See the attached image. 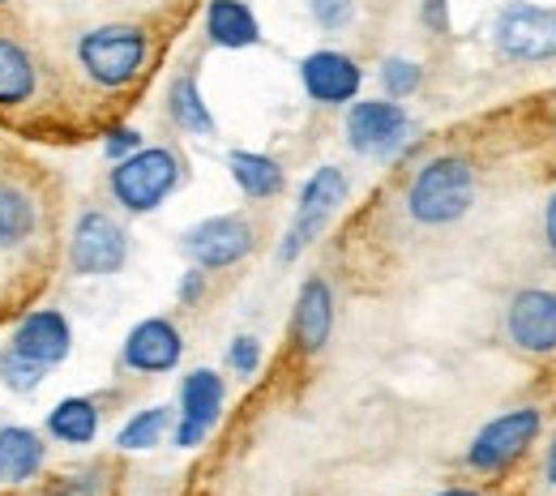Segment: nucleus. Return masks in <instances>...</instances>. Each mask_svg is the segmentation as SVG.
I'll return each instance as SVG.
<instances>
[{"mask_svg": "<svg viewBox=\"0 0 556 496\" xmlns=\"http://www.w3.org/2000/svg\"><path fill=\"white\" fill-rule=\"evenodd\" d=\"M412 116L394 99H359L348 107V145L364 158H390L407 145Z\"/></svg>", "mask_w": 556, "mask_h": 496, "instance_id": "obj_8", "label": "nucleus"}, {"mask_svg": "<svg viewBox=\"0 0 556 496\" xmlns=\"http://www.w3.org/2000/svg\"><path fill=\"white\" fill-rule=\"evenodd\" d=\"M70 347H73V330L70 321H65V313H56V308H39V313L22 317L17 330H13V352L35 359V364H43V368L61 364L70 355Z\"/></svg>", "mask_w": 556, "mask_h": 496, "instance_id": "obj_15", "label": "nucleus"}, {"mask_svg": "<svg viewBox=\"0 0 556 496\" xmlns=\"http://www.w3.org/2000/svg\"><path fill=\"white\" fill-rule=\"evenodd\" d=\"M39 231V206L35 198L13 185V180H0V253H13L22 244H30Z\"/></svg>", "mask_w": 556, "mask_h": 496, "instance_id": "obj_18", "label": "nucleus"}, {"mask_svg": "<svg viewBox=\"0 0 556 496\" xmlns=\"http://www.w3.org/2000/svg\"><path fill=\"white\" fill-rule=\"evenodd\" d=\"M544 240H548V249L556 253V193L548 198V206H544Z\"/></svg>", "mask_w": 556, "mask_h": 496, "instance_id": "obj_31", "label": "nucleus"}, {"mask_svg": "<svg viewBox=\"0 0 556 496\" xmlns=\"http://www.w3.org/2000/svg\"><path fill=\"white\" fill-rule=\"evenodd\" d=\"M544 480H548V488H556V432L548 441V454H544Z\"/></svg>", "mask_w": 556, "mask_h": 496, "instance_id": "obj_32", "label": "nucleus"}, {"mask_svg": "<svg viewBox=\"0 0 556 496\" xmlns=\"http://www.w3.org/2000/svg\"><path fill=\"white\" fill-rule=\"evenodd\" d=\"M359 81L364 69L351 61L348 52H334V48H321V52H308L300 61V86L313 103L321 107H343L359 99Z\"/></svg>", "mask_w": 556, "mask_h": 496, "instance_id": "obj_12", "label": "nucleus"}, {"mask_svg": "<svg viewBox=\"0 0 556 496\" xmlns=\"http://www.w3.org/2000/svg\"><path fill=\"white\" fill-rule=\"evenodd\" d=\"M202 295H206V275L193 266V270L180 279V304H198Z\"/></svg>", "mask_w": 556, "mask_h": 496, "instance_id": "obj_30", "label": "nucleus"}, {"mask_svg": "<svg viewBox=\"0 0 556 496\" xmlns=\"http://www.w3.org/2000/svg\"><path fill=\"white\" fill-rule=\"evenodd\" d=\"M334 334V291L326 279H304L291 308V339L304 355H317Z\"/></svg>", "mask_w": 556, "mask_h": 496, "instance_id": "obj_14", "label": "nucleus"}, {"mask_svg": "<svg viewBox=\"0 0 556 496\" xmlns=\"http://www.w3.org/2000/svg\"><path fill=\"white\" fill-rule=\"evenodd\" d=\"M505 334L518 352L556 355V291L522 287L505 308Z\"/></svg>", "mask_w": 556, "mask_h": 496, "instance_id": "obj_10", "label": "nucleus"}, {"mask_svg": "<svg viewBox=\"0 0 556 496\" xmlns=\"http://www.w3.org/2000/svg\"><path fill=\"white\" fill-rule=\"evenodd\" d=\"M172 428V407H146L138 411L129 424L116 432V445L121 449H129V454H138V449H154L159 441H163V432Z\"/></svg>", "mask_w": 556, "mask_h": 496, "instance_id": "obj_23", "label": "nucleus"}, {"mask_svg": "<svg viewBox=\"0 0 556 496\" xmlns=\"http://www.w3.org/2000/svg\"><path fill=\"white\" fill-rule=\"evenodd\" d=\"M35 90H39L35 56L17 39L0 35V107H22L35 99Z\"/></svg>", "mask_w": 556, "mask_h": 496, "instance_id": "obj_19", "label": "nucleus"}, {"mask_svg": "<svg viewBox=\"0 0 556 496\" xmlns=\"http://www.w3.org/2000/svg\"><path fill=\"white\" fill-rule=\"evenodd\" d=\"M377 77H381V90H386V99L403 103V99H412V94L419 90V81H424V69H419L416 61H407V56H386Z\"/></svg>", "mask_w": 556, "mask_h": 496, "instance_id": "obj_24", "label": "nucleus"}, {"mask_svg": "<svg viewBox=\"0 0 556 496\" xmlns=\"http://www.w3.org/2000/svg\"><path fill=\"white\" fill-rule=\"evenodd\" d=\"M112 198L129 214L159 211L180 185V158L167 145H141L112 167Z\"/></svg>", "mask_w": 556, "mask_h": 496, "instance_id": "obj_3", "label": "nucleus"}, {"mask_svg": "<svg viewBox=\"0 0 556 496\" xmlns=\"http://www.w3.org/2000/svg\"><path fill=\"white\" fill-rule=\"evenodd\" d=\"M206 39L214 48L240 52L262 43V22L244 0H210L206 4Z\"/></svg>", "mask_w": 556, "mask_h": 496, "instance_id": "obj_16", "label": "nucleus"}, {"mask_svg": "<svg viewBox=\"0 0 556 496\" xmlns=\"http://www.w3.org/2000/svg\"><path fill=\"white\" fill-rule=\"evenodd\" d=\"M471 206H476V167L463 154L428 158L407 185V214L419 227L458 222Z\"/></svg>", "mask_w": 556, "mask_h": 496, "instance_id": "obj_1", "label": "nucleus"}, {"mask_svg": "<svg viewBox=\"0 0 556 496\" xmlns=\"http://www.w3.org/2000/svg\"><path fill=\"white\" fill-rule=\"evenodd\" d=\"M129 257V236L125 227L103 211H86L73 227L70 240V270L81 279H108L125 266Z\"/></svg>", "mask_w": 556, "mask_h": 496, "instance_id": "obj_7", "label": "nucleus"}, {"mask_svg": "<svg viewBox=\"0 0 556 496\" xmlns=\"http://www.w3.org/2000/svg\"><path fill=\"white\" fill-rule=\"evenodd\" d=\"M437 496H480L476 488H445V493H437Z\"/></svg>", "mask_w": 556, "mask_h": 496, "instance_id": "obj_33", "label": "nucleus"}, {"mask_svg": "<svg viewBox=\"0 0 556 496\" xmlns=\"http://www.w3.org/2000/svg\"><path fill=\"white\" fill-rule=\"evenodd\" d=\"M180 355H185V339H180L176 321H167V317H146L125 339V368L146 372V377L172 372L180 364Z\"/></svg>", "mask_w": 556, "mask_h": 496, "instance_id": "obj_13", "label": "nucleus"}, {"mask_svg": "<svg viewBox=\"0 0 556 496\" xmlns=\"http://www.w3.org/2000/svg\"><path fill=\"white\" fill-rule=\"evenodd\" d=\"M540 432H544L540 407L505 411V416L488 420V424L476 432V441H471V449H467V467L480 471V475H496V471L514 467V462L535 445Z\"/></svg>", "mask_w": 556, "mask_h": 496, "instance_id": "obj_6", "label": "nucleus"}, {"mask_svg": "<svg viewBox=\"0 0 556 496\" xmlns=\"http://www.w3.org/2000/svg\"><path fill=\"white\" fill-rule=\"evenodd\" d=\"M227 364H231V372H236V377H253V372L262 368V343H257L253 334L231 339V347H227Z\"/></svg>", "mask_w": 556, "mask_h": 496, "instance_id": "obj_27", "label": "nucleus"}, {"mask_svg": "<svg viewBox=\"0 0 556 496\" xmlns=\"http://www.w3.org/2000/svg\"><path fill=\"white\" fill-rule=\"evenodd\" d=\"M167 116L189 138H214V116H210L206 99H202V86H198L193 73H180L167 86Z\"/></svg>", "mask_w": 556, "mask_h": 496, "instance_id": "obj_21", "label": "nucleus"}, {"mask_svg": "<svg viewBox=\"0 0 556 496\" xmlns=\"http://www.w3.org/2000/svg\"><path fill=\"white\" fill-rule=\"evenodd\" d=\"M103 150H108V158H112V163H121V158H129L134 150H141V133L138 129H129V125H121V129H112V133H108Z\"/></svg>", "mask_w": 556, "mask_h": 496, "instance_id": "obj_28", "label": "nucleus"}, {"mask_svg": "<svg viewBox=\"0 0 556 496\" xmlns=\"http://www.w3.org/2000/svg\"><path fill=\"white\" fill-rule=\"evenodd\" d=\"M43 364H35V359H26V355H17L13 347L0 355V381L9 385V390H17V394H30L39 381H43Z\"/></svg>", "mask_w": 556, "mask_h": 496, "instance_id": "obj_25", "label": "nucleus"}, {"mask_svg": "<svg viewBox=\"0 0 556 496\" xmlns=\"http://www.w3.org/2000/svg\"><path fill=\"white\" fill-rule=\"evenodd\" d=\"M348 202V176L339 171V167H317L308 180H304V189H300V206L291 214V227H287V236H282V244H278V262H295L321 231H326V222L339 214V206Z\"/></svg>", "mask_w": 556, "mask_h": 496, "instance_id": "obj_5", "label": "nucleus"}, {"mask_svg": "<svg viewBox=\"0 0 556 496\" xmlns=\"http://www.w3.org/2000/svg\"><path fill=\"white\" fill-rule=\"evenodd\" d=\"M257 236L244 214H214L185 231V253L198 270H227L253 253Z\"/></svg>", "mask_w": 556, "mask_h": 496, "instance_id": "obj_9", "label": "nucleus"}, {"mask_svg": "<svg viewBox=\"0 0 556 496\" xmlns=\"http://www.w3.org/2000/svg\"><path fill=\"white\" fill-rule=\"evenodd\" d=\"M492 48L509 65H544L556 61V9L509 0L492 22Z\"/></svg>", "mask_w": 556, "mask_h": 496, "instance_id": "obj_4", "label": "nucleus"}, {"mask_svg": "<svg viewBox=\"0 0 556 496\" xmlns=\"http://www.w3.org/2000/svg\"><path fill=\"white\" fill-rule=\"evenodd\" d=\"M223 398L227 385L214 368H193L180 385V411H176V445L180 449H198L210 436V428L223 416Z\"/></svg>", "mask_w": 556, "mask_h": 496, "instance_id": "obj_11", "label": "nucleus"}, {"mask_svg": "<svg viewBox=\"0 0 556 496\" xmlns=\"http://www.w3.org/2000/svg\"><path fill=\"white\" fill-rule=\"evenodd\" d=\"M43 467V441L39 432L22 424H9L0 428V480L4 484H26L35 480Z\"/></svg>", "mask_w": 556, "mask_h": 496, "instance_id": "obj_20", "label": "nucleus"}, {"mask_svg": "<svg viewBox=\"0 0 556 496\" xmlns=\"http://www.w3.org/2000/svg\"><path fill=\"white\" fill-rule=\"evenodd\" d=\"M424 26L437 30V35H445L450 30V4L445 0H424Z\"/></svg>", "mask_w": 556, "mask_h": 496, "instance_id": "obj_29", "label": "nucleus"}, {"mask_svg": "<svg viewBox=\"0 0 556 496\" xmlns=\"http://www.w3.org/2000/svg\"><path fill=\"white\" fill-rule=\"evenodd\" d=\"M0 4H9V0H0Z\"/></svg>", "mask_w": 556, "mask_h": 496, "instance_id": "obj_34", "label": "nucleus"}, {"mask_svg": "<svg viewBox=\"0 0 556 496\" xmlns=\"http://www.w3.org/2000/svg\"><path fill=\"white\" fill-rule=\"evenodd\" d=\"M48 432L65 445H90L99 432V407L90 398H61L48 411Z\"/></svg>", "mask_w": 556, "mask_h": 496, "instance_id": "obj_22", "label": "nucleus"}, {"mask_svg": "<svg viewBox=\"0 0 556 496\" xmlns=\"http://www.w3.org/2000/svg\"><path fill=\"white\" fill-rule=\"evenodd\" d=\"M150 56V35L134 22H108L77 39V65L99 90H121Z\"/></svg>", "mask_w": 556, "mask_h": 496, "instance_id": "obj_2", "label": "nucleus"}, {"mask_svg": "<svg viewBox=\"0 0 556 496\" xmlns=\"http://www.w3.org/2000/svg\"><path fill=\"white\" fill-rule=\"evenodd\" d=\"M227 167H231L236 189H240L244 198H253V202H270V198L282 193V185H287L278 158L257 154V150H231V154H227Z\"/></svg>", "mask_w": 556, "mask_h": 496, "instance_id": "obj_17", "label": "nucleus"}, {"mask_svg": "<svg viewBox=\"0 0 556 496\" xmlns=\"http://www.w3.org/2000/svg\"><path fill=\"white\" fill-rule=\"evenodd\" d=\"M308 13L321 30H348L351 17H355V0H308Z\"/></svg>", "mask_w": 556, "mask_h": 496, "instance_id": "obj_26", "label": "nucleus"}]
</instances>
